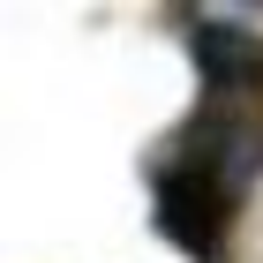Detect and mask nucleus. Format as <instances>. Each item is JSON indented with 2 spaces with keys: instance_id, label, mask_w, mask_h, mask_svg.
I'll return each instance as SVG.
<instances>
[{
  "instance_id": "obj_1",
  "label": "nucleus",
  "mask_w": 263,
  "mask_h": 263,
  "mask_svg": "<svg viewBox=\"0 0 263 263\" xmlns=\"http://www.w3.org/2000/svg\"><path fill=\"white\" fill-rule=\"evenodd\" d=\"M151 188H158V233L211 263V256L226 248V211H233L226 181H218L203 158H188V151H165Z\"/></svg>"
},
{
  "instance_id": "obj_2",
  "label": "nucleus",
  "mask_w": 263,
  "mask_h": 263,
  "mask_svg": "<svg viewBox=\"0 0 263 263\" xmlns=\"http://www.w3.org/2000/svg\"><path fill=\"white\" fill-rule=\"evenodd\" d=\"M196 68L211 76V98L263 90V30H248V23H196Z\"/></svg>"
}]
</instances>
